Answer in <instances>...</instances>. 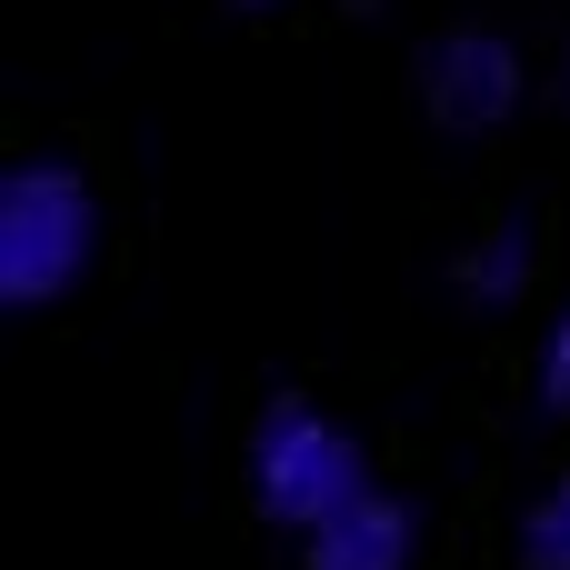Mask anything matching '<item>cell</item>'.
<instances>
[{
  "mask_svg": "<svg viewBox=\"0 0 570 570\" xmlns=\"http://www.w3.org/2000/svg\"><path fill=\"white\" fill-rule=\"evenodd\" d=\"M100 261V200L70 160L0 170V311H60Z\"/></svg>",
  "mask_w": 570,
  "mask_h": 570,
  "instance_id": "obj_1",
  "label": "cell"
},
{
  "mask_svg": "<svg viewBox=\"0 0 570 570\" xmlns=\"http://www.w3.org/2000/svg\"><path fill=\"white\" fill-rule=\"evenodd\" d=\"M371 491H381L371 481V451L321 401H301V391H271L261 401V421H250V501H261V521H281V531L311 541L321 521H341Z\"/></svg>",
  "mask_w": 570,
  "mask_h": 570,
  "instance_id": "obj_2",
  "label": "cell"
},
{
  "mask_svg": "<svg viewBox=\"0 0 570 570\" xmlns=\"http://www.w3.org/2000/svg\"><path fill=\"white\" fill-rule=\"evenodd\" d=\"M521 100H531V60H521L511 30L461 20V30H441V40L421 50V110H431V130L491 140V130L521 120Z\"/></svg>",
  "mask_w": 570,
  "mask_h": 570,
  "instance_id": "obj_3",
  "label": "cell"
},
{
  "mask_svg": "<svg viewBox=\"0 0 570 570\" xmlns=\"http://www.w3.org/2000/svg\"><path fill=\"white\" fill-rule=\"evenodd\" d=\"M411 561H421V511L401 491H371L301 541V570H411Z\"/></svg>",
  "mask_w": 570,
  "mask_h": 570,
  "instance_id": "obj_4",
  "label": "cell"
},
{
  "mask_svg": "<svg viewBox=\"0 0 570 570\" xmlns=\"http://www.w3.org/2000/svg\"><path fill=\"white\" fill-rule=\"evenodd\" d=\"M451 291H461L471 311H511V301L531 291V220H501V230H481V240L451 261Z\"/></svg>",
  "mask_w": 570,
  "mask_h": 570,
  "instance_id": "obj_5",
  "label": "cell"
},
{
  "mask_svg": "<svg viewBox=\"0 0 570 570\" xmlns=\"http://www.w3.org/2000/svg\"><path fill=\"white\" fill-rule=\"evenodd\" d=\"M521 570H570V471L521 511Z\"/></svg>",
  "mask_w": 570,
  "mask_h": 570,
  "instance_id": "obj_6",
  "label": "cell"
},
{
  "mask_svg": "<svg viewBox=\"0 0 570 570\" xmlns=\"http://www.w3.org/2000/svg\"><path fill=\"white\" fill-rule=\"evenodd\" d=\"M531 401L551 411V421H570V311L541 331V361H531Z\"/></svg>",
  "mask_w": 570,
  "mask_h": 570,
  "instance_id": "obj_7",
  "label": "cell"
},
{
  "mask_svg": "<svg viewBox=\"0 0 570 570\" xmlns=\"http://www.w3.org/2000/svg\"><path fill=\"white\" fill-rule=\"evenodd\" d=\"M551 90H561V110H570V40H561V70H551Z\"/></svg>",
  "mask_w": 570,
  "mask_h": 570,
  "instance_id": "obj_8",
  "label": "cell"
},
{
  "mask_svg": "<svg viewBox=\"0 0 570 570\" xmlns=\"http://www.w3.org/2000/svg\"><path fill=\"white\" fill-rule=\"evenodd\" d=\"M341 10H351V20H381V10H391V0H341Z\"/></svg>",
  "mask_w": 570,
  "mask_h": 570,
  "instance_id": "obj_9",
  "label": "cell"
},
{
  "mask_svg": "<svg viewBox=\"0 0 570 570\" xmlns=\"http://www.w3.org/2000/svg\"><path fill=\"white\" fill-rule=\"evenodd\" d=\"M220 10H250V20H261V10H291V0H220Z\"/></svg>",
  "mask_w": 570,
  "mask_h": 570,
  "instance_id": "obj_10",
  "label": "cell"
}]
</instances>
